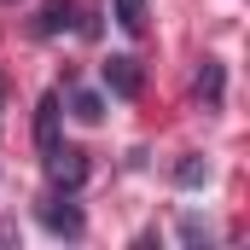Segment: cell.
Returning a JSON list of instances; mask_svg holds the SVG:
<instances>
[{"instance_id":"cell-8","label":"cell","mask_w":250,"mask_h":250,"mask_svg":"<svg viewBox=\"0 0 250 250\" xmlns=\"http://www.w3.org/2000/svg\"><path fill=\"white\" fill-rule=\"evenodd\" d=\"M175 181H181V187H204V181H209V163H204V157H187V163L175 169Z\"/></svg>"},{"instance_id":"cell-4","label":"cell","mask_w":250,"mask_h":250,"mask_svg":"<svg viewBox=\"0 0 250 250\" xmlns=\"http://www.w3.org/2000/svg\"><path fill=\"white\" fill-rule=\"evenodd\" d=\"M35 146H41V151L59 146V93H47V99L35 105Z\"/></svg>"},{"instance_id":"cell-5","label":"cell","mask_w":250,"mask_h":250,"mask_svg":"<svg viewBox=\"0 0 250 250\" xmlns=\"http://www.w3.org/2000/svg\"><path fill=\"white\" fill-rule=\"evenodd\" d=\"M221 93H227V70H221V59H204V70H198V99L215 111Z\"/></svg>"},{"instance_id":"cell-9","label":"cell","mask_w":250,"mask_h":250,"mask_svg":"<svg viewBox=\"0 0 250 250\" xmlns=\"http://www.w3.org/2000/svg\"><path fill=\"white\" fill-rule=\"evenodd\" d=\"M70 105H76V117H82V123H99V117H105V99H99V93H76Z\"/></svg>"},{"instance_id":"cell-7","label":"cell","mask_w":250,"mask_h":250,"mask_svg":"<svg viewBox=\"0 0 250 250\" xmlns=\"http://www.w3.org/2000/svg\"><path fill=\"white\" fill-rule=\"evenodd\" d=\"M117 23L128 35H146V0H117Z\"/></svg>"},{"instance_id":"cell-2","label":"cell","mask_w":250,"mask_h":250,"mask_svg":"<svg viewBox=\"0 0 250 250\" xmlns=\"http://www.w3.org/2000/svg\"><path fill=\"white\" fill-rule=\"evenodd\" d=\"M41 227L59 233V239H82V233H87V221H82L76 204H41Z\"/></svg>"},{"instance_id":"cell-6","label":"cell","mask_w":250,"mask_h":250,"mask_svg":"<svg viewBox=\"0 0 250 250\" xmlns=\"http://www.w3.org/2000/svg\"><path fill=\"white\" fill-rule=\"evenodd\" d=\"M59 29H70V0H47L35 18V35H59Z\"/></svg>"},{"instance_id":"cell-1","label":"cell","mask_w":250,"mask_h":250,"mask_svg":"<svg viewBox=\"0 0 250 250\" xmlns=\"http://www.w3.org/2000/svg\"><path fill=\"white\" fill-rule=\"evenodd\" d=\"M47 175H53V187L59 192H76L87 181V151H76V146H53L47 151Z\"/></svg>"},{"instance_id":"cell-3","label":"cell","mask_w":250,"mask_h":250,"mask_svg":"<svg viewBox=\"0 0 250 250\" xmlns=\"http://www.w3.org/2000/svg\"><path fill=\"white\" fill-rule=\"evenodd\" d=\"M105 87H111L117 99H140V64L128 59V53H117V59L105 64Z\"/></svg>"}]
</instances>
